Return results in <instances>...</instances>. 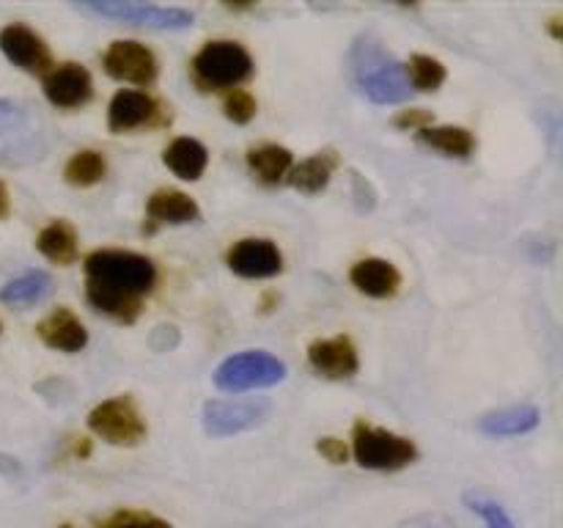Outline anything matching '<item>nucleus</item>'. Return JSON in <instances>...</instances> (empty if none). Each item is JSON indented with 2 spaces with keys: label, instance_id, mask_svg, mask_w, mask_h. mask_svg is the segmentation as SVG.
<instances>
[{
  "label": "nucleus",
  "instance_id": "32",
  "mask_svg": "<svg viewBox=\"0 0 563 528\" xmlns=\"http://www.w3.org/2000/svg\"><path fill=\"white\" fill-rule=\"evenodd\" d=\"M317 451L324 457V460L333 462V465H344V462L350 460V449H346L344 440L339 438H322L317 443Z\"/></svg>",
  "mask_w": 563,
  "mask_h": 528
},
{
  "label": "nucleus",
  "instance_id": "20",
  "mask_svg": "<svg viewBox=\"0 0 563 528\" xmlns=\"http://www.w3.org/2000/svg\"><path fill=\"white\" fill-rule=\"evenodd\" d=\"M152 226H185L198 220V204L181 190H157L146 204Z\"/></svg>",
  "mask_w": 563,
  "mask_h": 528
},
{
  "label": "nucleus",
  "instance_id": "12",
  "mask_svg": "<svg viewBox=\"0 0 563 528\" xmlns=\"http://www.w3.org/2000/svg\"><path fill=\"white\" fill-rule=\"evenodd\" d=\"M0 50L11 64L20 66L27 75H47L49 66H53L47 42L22 22H11L0 31Z\"/></svg>",
  "mask_w": 563,
  "mask_h": 528
},
{
  "label": "nucleus",
  "instance_id": "17",
  "mask_svg": "<svg viewBox=\"0 0 563 528\" xmlns=\"http://www.w3.org/2000/svg\"><path fill=\"white\" fill-rule=\"evenodd\" d=\"M36 336L44 346L58 352H80L88 344V330L69 308H55L36 324Z\"/></svg>",
  "mask_w": 563,
  "mask_h": 528
},
{
  "label": "nucleus",
  "instance_id": "7",
  "mask_svg": "<svg viewBox=\"0 0 563 528\" xmlns=\"http://www.w3.org/2000/svg\"><path fill=\"white\" fill-rule=\"evenodd\" d=\"M286 380V363L264 350H247L231 355L214 369V385L225 394H242L253 388H269Z\"/></svg>",
  "mask_w": 563,
  "mask_h": 528
},
{
  "label": "nucleus",
  "instance_id": "35",
  "mask_svg": "<svg viewBox=\"0 0 563 528\" xmlns=\"http://www.w3.org/2000/svg\"><path fill=\"white\" fill-rule=\"evenodd\" d=\"M0 330H3V328H0Z\"/></svg>",
  "mask_w": 563,
  "mask_h": 528
},
{
  "label": "nucleus",
  "instance_id": "10",
  "mask_svg": "<svg viewBox=\"0 0 563 528\" xmlns=\"http://www.w3.org/2000/svg\"><path fill=\"white\" fill-rule=\"evenodd\" d=\"M102 66L113 80L152 86L159 75L157 55L141 42H113L102 55Z\"/></svg>",
  "mask_w": 563,
  "mask_h": 528
},
{
  "label": "nucleus",
  "instance_id": "2",
  "mask_svg": "<svg viewBox=\"0 0 563 528\" xmlns=\"http://www.w3.org/2000/svg\"><path fill=\"white\" fill-rule=\"evenodd\" d=\"M350 69L355 86L377 105H399L410 99L412 88L407 82L405 66L390 50L372 33L357 38L350 50Z\"/></svg>",
  "mask_w": 563,
  "mask_h": 528
},
{
  "label": "nucleus",
  "instance_id": "13",
  "mask_svg": "<svg viewBox=\"0 0 563 528\" xmlns=\"http://www.w3.org/2000/svg\"><path fill=\"white\" fill-rule=\"evenodd\" d=\"M231 273L240 278H273L284 270V256H280L278 245L269 240H258V237H247L240 240L225 256Z\"/></svg>",
  "mask_w": 563,
  "mask_h": 528
},
{
  "label": "nucleus",
  "instance_id": "24",
  "mask_svg": "<svg viewBox=\"0 0 563 528\" xmlns=\"http://www.w3.org/2000/svg\"><path fill=\"white\" fill-rule=\"evenodd\" d=\"M49 292H53V278L42 270H31V273L20 275V278L9 280V284L0 289V300L5 306H36V302L47 300Z\"/></svg>",
  "mask_w": 563,
  "mask_h": 528
},
{
  "label": "nucleus",
  "instance_id": "4",
  "mask_svg": "<svg viewBox=\"0 0 563 528\" xmlns=\"http://www.w3.org/2000/svg\"><path fill=\"white\" fill-rule=\"evenodd\" d=\"M190 69L201 91H223V88H236L253 75V58L240 42L218 38L207 42L192 55Z\"/></svg>",
  "mask_w": 563,
  "mask_h": 528
},
{
  "label": "nucleus",
  "instance_id": "28",
  "mask_svg": "<svg viewBox=\"0 0 563 528\" xmlns=\"http://www.w3.org/2000/svg\"><path fill=\"white\" fill-rule=\"evenodd\" d=\"M465 506L471 512H476L487 522V528H515V520L509 517V512L498 501L489 498V495L471 490V493H465Z\"/></svg>",
  "mask_w": 563,
  "mask_h": 528
},
{
  "label": "nucleus",
  "instance_id": "16",
  "mask_svg": "<svg viewBox=\"0 0 563 528\" xmlns=\"http://www.w3.org/2000/svg\"><path fill=\"white\" fill-rule=\"evenodd\" d=\"M350 280L355 284L357 292L377 300H388L401 289V273L388 262V258H361L352 264Z\"/></svg>",
  "mask_w": 563,
  "mask_h": 528
},
{
  "label": "nucleus",
  "instance_id": "26",
  "mask_svg": "<svg viewBox=\"0 0 563 528\" xmlns=\"http://www.w3.org/2000/svg\"><path fill=\"white\" fill-rule=\"evenodd\" d=\"M104 174H108V163H104L102 154L93 152V148L75 152L64 168L66 185L71 187H91L97 185V182H102Z\"/></svg>",
  "mask_w": 563,
  "mask_h": 528
},
{
  "label": "nucleus",
  "instance_id": "9",
  "mask_svg": "<svg viewBox=\"0 0 563 528\" xmlns=\"http://www.w3.org/2000/svg\"><path fill=\"white\" fill-rule=\"evenodd\" d=\"M170 121V113H165L163 105L146 91H132V88H124V91L115 94L110 99L108 108V127L110 132L121 135V132L132 130H154V127H163Z\"/></svg>",
  "mask_w": 563,
  "mask_h": 528
},
{
  "label": "nucleus",
  "instance_id": "6",
  "mask_svg": "<svg viewBox=\"0 0 563 528\" xmlns=\"http://www.w3.org/2000/svg\"><path fill=\"white\" fill-rule=\"evenodd\" d=\"M77 11L93 16H104L126 25L152 28V31H185L192 28L196 14L179 6H154V3H130V0H91V3H75Z\"/></svg>",
  "mask_w": 563,
  "mask_h": 528
},
{
  "label": "nucleus",
  "instance_id": "22",
  "mask_svg": "<svg viewBox=\"0 0 563 528\" xmlns=\"http://www.w3.org/2000/svg\"><path fill=\"white\" fill-rule=\"evenodd\" d=\"M291 165H295V157H291L289 148L278 146V143H264V146H253L247 152V168L264 185H278V182H284L289 176Z\"/></svg>",
  "mask_w": 563,
  "mask_h": 528
},
{
  "label": "nucleus",
  "instance_id": "1",
  "mask_svg": "<svg viewBox=\"0 0 563 528\" xmlns=\"http://www.w3.org/2000/svg\"><path fill=\"white\" fill-rule=\"evenodd\" d=\"M157 284L152 258L132 251H93L86 258V295L97 311L132 324L141 317L143 297Z\"/></svg>",
  "mask_w": 563,
  "mask_h": 528
},
{
  "label": "nucleus",
  "instance_id": "21",
  "mask_svg": "<svg viewBox=\"0 0 563 528\" xmlns=\"http://www.w3.org/2000/svg\"><path fill=\"white\" fill-rule=\"evenodd\" d=\"M163 163L174 170L179 179L196 182L201 179L203 170L209 165V152L201 141L196 138H176L163 154Z\"/></svg>",
  "mask_w": 563,
  "mask_h": 528
},
{
  "label": "nucleus",
  "instance_id": "27",
  "mask_svg": "<svg viewBox=\"0 0 563 528\" xmlns=\"http://www.w3.org/2000/svg\"><path fill=\"white\" fill-rule=\"evenodd\" d=\"M405 72L407 82H410V88H416V91H438L445 82V66L440 64L438 58H432V55H412L410 64L405 66Z\"/></svg>",
  "mask_w": 563,
  "mask_h": 528
},
{
  "label": "nucleus",
  "instance_id": "19",
  "mask_svg": "<svg viewBox=\"0 0 563 528\" xmlns=\"http://www.w3.org/2000/svg\"><path fill=\"white\" fill-rule=\"evenodd\" d=\"M339 165H341L339 154H335L333 148H324V152H317L313 157L302 160L300 165H291L286 179H289L291 187L306 193V196H317V193H322L324 187L330 185V179H333Z\"/></svg>",
  "mask_w": 563,
  "mask_h": 528
},
{
  "label": "nucleus",
  "instance_id": "8",
  "mask_svg": "<svg viewBox=\"0 0 563 528\" xmlns=\"http://www.w3.org/2000/svg\"><path fill=\"white\" fill-rule=\"evenodd\" d=\"M88 429L110 446H137L146 438V421L132 396H115L88 413Z\"/></svg>",
  "mask_w": 563,
  "mask_h": 528
},
{
  "label": "nucleus",
  "instance_id": "3",
  "mask_svg": "<svg viewBox=\"0 0 563 528\" xmlns=\"http://www.w3.org/2000/svg\"><path fill=\"white\" fill-rule=\"evenodd\" d=\"M49 148L47 127L36 110L16 99H0V165L27 168Z\"/></svg>",
  "mask_w": 563,
  "mask_h": 528
},
{
  "label": "nucleus",
  "instance_id": "18",
  "mask_svg": "<svg viewBox=\"0 0 563 528\" xmlns=\"http://www.w3.org/2000/svg\"><path fill=\"white\" fill-rule=\"evenodd\" d=\"M539 407L533 405H515L504 410H493L482 416L478 429L489 438H520V435L533 432L539 427Z\"/></svg>",
  "mask_w": 563,
  "mask_h": 528
},
{
  "label": "nucleus",
  "instance_id": "11",
  "mask_svg": "<svg viewBox=\"0 0 563 528\" xmlns=\"http://www.w3.org/2000/svg\"><path fill=\"white\" fill-rule=\"evenodd\" d=\"M269 416L267 402H207L203 405V432L212 438H231V435L256 429Z\"/></svg>",
  "mask_w": 563,
  "mask_h": 528
},
{
  "label": "nucleus",
  "instance_id": "15",
  "mask_svg": "<svg viewBox=\"0 0 563 528\" xmlns=\"http://www.w3.org/2000/svg\"><path fill=\"white\" fill-rule=\"evenodd\" d=\"M308 363L313 372L330 380H346L357 374V350L350 336H333V339H319L308 346Z\"/></svg>",
  "mask_w": 563,
  "mask_h": 528
},
{
  "label": "nucleus",
  "instance_id": "33",
  "mask_svg": "<svg viewBox=\"0 0 563 528\" xmlns=\"http://www.w3.org/2000/svg\"><path fill=\"white\" fill-rule=\"evenodd\" d=\"M9 193H5V187H3V182H0V220L5 218V215H9Z\"/></svg>",
  "mask_w": 563,
  "mask_h": 528
},
{
  "label": "nucleus",
  "instance_id": "23",
  "mask_svg": "<svg viewBox=\"0 0 563 528\" xmlns=\"http://www.w3.org/2000/svg\"><path fill=\"white\" fill-rule=\"evenodd\" d=\"M36 248L44 258H49L53 264H75L77 258V231L69 220H53L49 226H44L36 237Z\"/></svg>",
  "mask_w": 563,
  "mask_h": 528
},
{
  "label": "nucleus",
  "instance_id": "25",
  "mask_svg": "<svg viewBox=\"0 0 563 528\" xmlns=\"http://www.w3.org/2000/svg\"><path fill=\"white\" fill-rule=\"evenodd\" d=\"M421 143L427 146L438 148L443 152L445 157H471L473 148H476V138H473L471 130L465 127H454V124H445V127H427V130L418 132Z\"/></svg>",
  "mask_w": 563,
  "mask_h": 528
},
{
  "label": "nucleus",
  "instance_id": "30",
  "mask_svg": "<svg viewBox=\"0 0 563 528\" xmlns=\"http://www.w3.org/2000/svg\"><path fill=\"white\" fill-rule=\"evenodd\" d=\"M223 110H225V119L234 121V124H251L253 116H256V110H258V105H256V97H253L251 91H245V88H234V91L225 97Z\"/></svg>",
  "mask_w": 563,
  "mask_h": 528
},
{
  "label": "nucleus",
  "instance_id": "14",
  "mask_svg": "<svg viewBox=\"0 0 563 528\" xmlns=\"http://www.w3.org/2000/svg\"><path fill=\"white\" fill-rule=\"evenodd\" d=\"M44 97L60 110H75L91 102L93 80L86 66L60 64L44 77Z\"/></svg>",
  "mask_w": 563,
  "mask_h": 528
},
{
  "label": "nucleus",
  "instance_id": "29",
  "mask_svg": "<svg viewBox=\"0 0 563 528\" xmlns=\"http://www.w3.org/2000/svg\"><path fill=\"white\" fill-rule=\"evenodd\" d=\"M97 528H174L163 517L141 509H119L113 515L97 520Z\"/></svg>",
  "mask_w": 563,
  "mask_h": 528
},
{
  "label": "nucleus",
  "instance_id": "31",
  "mask_svg": "<svg viewBox=\"0 0 563 528\" xmlns=\"http://www.w3.org/2000/svg\"><path fill=\"white\" fill-rule=\"evenodd\" d=\"M432 113L429 110H401L399 116L394 119V124L399 130H410V132H421L427 127H432Z\"/></svg>",
  "mask_w": 563,
  "mask_h": 528
},
{
  "label": "nucleus",
  "instance_id": "5",
  "mask_svg": "<svg viewBox=\"0 0 563 528\" xmlns=\"http://www.w3.org/2000/svg\"><path fill=\"white\" fill-rule=\"evenodd\" d=\"M352 454L357 465L368 471H401L418 460V449L410 438L368 421H357L352 429Z\"/></svg>",
  "mask_w": 563,
  "mask_h": 528
},
{
  "label": "nucleus",
  "instance_id": "34",
  "mask_svg": "<svg viewBox=\"0 0 563 528\" xmlns=\"http://www.w3.org/2000/svg\"><path fill=\"white\" fill-rule=\"evenodd\" d=\"M60 528H71V526H60Z\"/></svg>",
  "mask_w": 563,
  "mask_h": 528
}]
</instances>
